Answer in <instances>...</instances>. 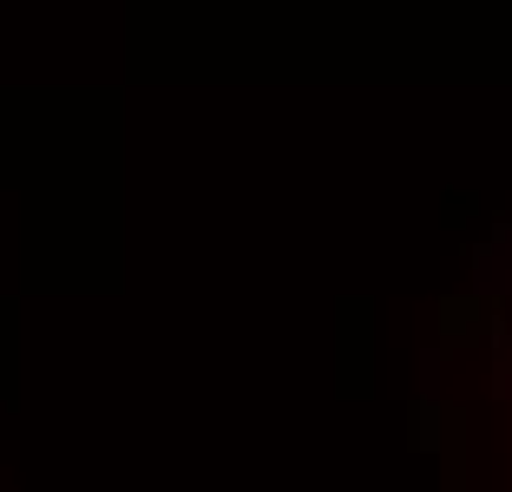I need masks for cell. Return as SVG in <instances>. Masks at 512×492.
I'll return each instance as SVG.
<instances>
[{
    "instance_id": "1",
    "label": "cell",
    "mask_w": 512,
    "mask_h": 492,
    "mask_svg": "<svg viewBox=\"0 0 512 492\" xmlns=\"http://www.w3.org/2000/svg\"><path fill=\"white\" fill-rule=\"evenodd\" d=\"M447 374L467 388V453L480 492H512V243L486 256L467 289V322H453Z\"/></svg>"
}]
</instances>
